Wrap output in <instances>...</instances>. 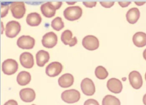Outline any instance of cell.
<instances>
[{
	"mask_svg": "<svg viewBox=\"0 0 146 105\" xmlns=\"http://www.w3.org/2000/svg\"><path fill=\"white\" fill-rule=\"evenodd\" d=\"M82 9L80 6H75L67 7L63 11L64 17L68 20L74 21L82 15Z\"/></svg>",
	"mask_w": 146,
	"mask_h": 105,
	"instance_id": "cell-1",
	"label": "cell"
},
{
	"mask_svg": "<svg viewBox=\"0 0 146 105\" xmlns=\"http://www.w3.org/2000/svg\"><path fill=\"white\" fill-rule=\"evenodd\" d=\"M80 94L78 90L75 89L66 90L61 94L62 99L67 103H74L79 101Z\"/></svg>",
	"mask_w": 146,
	"mask_h": 105,
	"instance_id": "cell-2",
	"label": "cell"
},
{
	"mask_svg": "<svg viewBox=\"0 0 146 105\" xmlns=\"http://www.w3.org/2000/svg\"><path fill=\"white\" fill-rule=\"evenodd\" d=\"M18 64L14 59L8 58L5 60L2 64V70L6 75H12L18 70Z\"/></svg>",
	"mask_w": 146,
	"mask_h": 105,
	"instance_id": "cell-3",
	"label": "cell"
},
{
	"mask_svg": "<svg viewBox=\"0 0 146 105\" xmlns=\"http://www.w3.org/2000/svg\"><path fill=\"white\" fill-rule=\"evenodd\" d=\"M10 8L13 16L16 19L22 18L26 12L23 2H13L11 3Z\"/></svg>",
	"mask_w": 146,
	"mask_h": 105,
	"instance_id": "cell-4",
	"label": "cell"
},
{
	"mask_svg": "<svg viewBox=\"0 0 146 105\" xmlns=\"http://www.w3.org/2000/svg\"><path fill=\"white\" fill-rule=\"evenodd\" d=\"M21 31L20 23L15 20H11L9 22L5 28V34L7 37L13 38L17 36Z\"/></svg>",
	"mask_w": 146,
	"mask_h": 105,
	"instance_id": "cell-5",
	"label": "cell"
},
{
	"mask_svg": "<svg viewBox=\"0 0 146 105\" xmlns=\"http://www.w3.org/2000/svg\"><path fill=\"white\" fill-rule=\"evenodd\" d=\"M82 45L84 48L89 51H94L98 48L99 41L94 35H87L82 40Z\"/></svg>",
	"mask_w": 146,
	"mask_h": 105,
	"instance_id": "cell-6",
	"label": "cell"
},
{
	"mask_svg": "<svg viewBox=\"0 0 146 105\" xmlns=\"http://www.w3.org/2000/svg\"><path fill=\"white\" fill-rule=\"evenodd\" d=\"M17 44L21 49H30L35 45V39L29 35H22L18 39Z\"/></svg>",
	"mask_w": 146,
	"mask_h": 105,
	"instance_id": "cell-7",
	"label": "cell"
},
{
	"mask_svg": "<svg viewBox=\"0 0 146 105\" xmlns=\"http://www.w3.org/2000/svg\"><path fill=\"white\" fill-rule=\"evenodd\" d=\"M58 41L57 35L54 32H49L44 34L42 39V44L47 48H52L55 47Z\"/></svg>",
	"mask_w": 146,
	"mask_h": 105,
	"instance_id": "cell-8",
	"label": "cell"
},
{
	"mask_svg": "<svg viewBox=\"0 0 146 105\" xmlns=\"http://www.w3.org/2000/svg\"><path fill=\"white\" fill-rule=\"evenodd\" d=\"M80 87L83 93L86 95L91 96L95 92V85L90 78H84L81 82Z\"/></svg>",
	"mask_w": 146,
	"mask_h": 105,
	"instance_id": "cell-9",
	"label": "cell"
},
{
	"mask_svg": "<svg viewBox=\"0 0 146 105\" xmlns=\"http://www.w3.org/2000/svg\"><path fill=\"white\" fill-rule=\"evenodd\" d=\"M63 66L61 63L55 61L49 64L46 68V74L51 77L58 75L62 72Z\"/></svg>",
	"mask_w": 146,
	"mask_h": 105,
	"instance_id": "cell-10",
	"label": "cell"
},
{
	"mask_svg": "<svg viewBox=\"0 0 146 105\" xmlns=\"http://www.w3.org/2000/svg\"><path fill=\"white\" fill-rule=\"evenodd\" d=\"M129 81L131 86L135 89H139L143 85V79L140 73L136 70L130 72L128 75Z\"/></svg>",
	"mask_w": 146,
	"mask_h": 105,
	"instance_id": "cell-11",
	"label": "cell"
},
{
	"mask_svg": "<svg viewBox=\"0 0 146 105\" xmlns=\"http://www.w3.org/2000/svg\"><path fill=\"white\" fill-rule=\"evenodd\" d=\"M107 87L111 92L115 94L120 93L123 89L121 82L116 78H112L108 79L107 83Z\"/></svg>",
	"mask_w": 146,
	"mask_h": 105,
	"instance_id": "cell-12",
	"label": "cell"
},
{
	"mask_svg": "<svg viewBox=\"0 0 146 105\" xmlns=\"http://www.w3.org/2000/svg\"><path fill=\"white\" fill-rule=\"evenodd\" d=\"M19 61L21 65L26 69L31 68L34 64L33 56L31 53L27 52H25L21 54Z\"/></svg>",
	"mask_w": 146,
	"mask_h": 105,
	"instance_id": "cell-13",
	"label": "cell"
},
{
	"mask_svg": "<svg viewBox=\"0 0 146 105\" xmlns=\"http://www.w3.org/2000/svg\"><path fill=\"white\" fill-rule=\"evenodd\" d=\"M60 39L64 45H68L70 47L75 45L78 42L76 37H72V33L69 30H66L62 32Z\"/></svg>",
	"mask_w": 146,
	"mask_h": 105,
	"instance_id": "cell-14",
	"label": "cell"
},
{
	"mask_svg": "<svg viewBox=\"0 0 146 105\" xmlns=\"http://www.w3.org/2000/svg\"><path fill=\"white\" fill-rule=\"evenodd\" d=\"M19 96L22 101L25 102H31L35 99L36 94L33 89L24 88L20 90Z\"/></svg>",
	"mask_w": 146,
	"mask_h": 105,
	"instance_id": "cell-15",
	"label": "cell"
},
{
	"mask_svg": "<svg viewBox=\"0 0 146 105\" xmlns=\"http://www.w3.org/2000/svg\"><path fill=\"white\" fill-rule=\"evenodd\" d=\"M56 9L51 3V2H47L42 4L40 6V11L42 14L47 18L53 17L56 13Z\"/></svg>",
	"mask_w": 146,
	"mask_h": 105,
	"instance_id": "cell-16",
	"label": "cell"
},
{
	"mask_svg": "<svg viewBox=\"0 0 146 105\" xmlns=\"http://www.w3.org/2000/svg\"><path fill=\"white\" fill-rule=\"evenodd\" d=\"M74 81V76L70 73H65L58 78V84L63 88H67L71 86Z\"/></svg>",
	"mask_w": 146,
	"mask_h": 105,
	"instance_id": "cell-17",
	"label": "cell"
},
{
	"mask_svg": "<svg viewBox=\"0 0 146 105\" xmlns=\"http://www.w3.org/2000/svg\"><path fill=\"white\" fill-rule=\"evenodd\" d=\"M36 65L39 67H43L47 63L50 58V54L48 52L44 50L39 51L35 56Z\"/></svg>",
	"mask_w": 146,
	"mask_h": 105,
	"instance_id": "cell-18",
	"label": "cell"
},
{
	"mask_svg": "<svg viewBox=\"0 0 146 105\" xmlns=\"http://www.w3.org/2000/svg\"><path fill=\"white\" fill-rule=\"evenodd\" d=\"M132 41L135 46L143 47L146 45V33L143 32L135 33L132 37Z\"/></svg>",
	"mask_w": 146,
	"mask_h": 105,
	"instance_id": "cell-19",
	"label": "cell"
},
{
	"mask_svg": "<svg viewBox=\"0 0 146 105\" xmlns=\"http://www.w3.org/2000/svg\"><path fill=\"white\" fill-rule=\"evenodd\" d=\"M140 18L139 10L136 7L130 9L126 14V19L130 24H135Z\"/></svg>",
	"mask_w": 146,
	"mask_h": 105,
	"instance_id": "cell-20",
	"label": "cell"
},
{
	"mask_svg": "<svg viewBox=\"0 0 146 105\" xmlns=\"http://www.w3.org/2000/svg\"><path fill=\"white\" fill-rule=\"evenodd\" d=\"M42 22V18L37 12H33L29 14L26 17V23L28 25L35 27L38 26Z\"/></svg>",
	"mask_w": 146,
	"mask_h": 105,
	"instance_id": "cell-21",
	"label": "cell"
},
{
	"mask_svg": "<svg viewBox=\"0 0 146 105\" xmlns=\"http://www.w3.org/2000/svg\"><path fill=\"white\" fill-rule=\"evenodd\" d=\"M31 79V77L29 72L26 71H22L17 75V81L19 85L25 86L30 83Z\"/></svg>",
	"mask_w": 146,
	"mask_h": 105,
	"instance_id": "cell-22",
	"label": "cell"
},
{
	"mask_svg": "<svg viewBox=\"0 0 146 105\" xmlns=\"http://www.w3.org/2000/svg\"><path fill=\"white\" fill-rule=\"evenodd\" d=\"M102 105H120V102L116 96L107 95L103 99Z\"/></svg>",
	"mask_w": 146,
	"mask_h": 105,
	"instance_id": "cell-23",
	"label": "cell"
},
{
	"mask_svg": "<svg viewBox=\"0 0 146 105\" xmlns=\"http://www.w3.org/2000/svg\"><path fill=\"white\" fill-rule=\"evenodd\" d=\"M95 74L96 77L100 79H104L108 75V73L106 69L104 67L100 65L96 68Z\"/></svg>",
	"mask_w": 146,
	"mask_h": 105,
	"instance_id": "cell-24",
	"label": "cell"
},
{
	"mask_svg": "<svg viewBox=\"0 0 146 105\" xmlns=\"http://www.w3.org/2000/svg\"><path fill=\"white\" fill-rule=\"evenodd\" d=\"M51 26L54 30L59 31L64 27V23L60 17H56L51 21Z\"/></svg>",
	"mask_w": 146,
	"mask_h": 105,
	"instance_id": "cell-25",
	"label": "cell"
},
{
	"mask_svg": "<svg viewBox=\"0 0 146 105\" xmlns=\"http://www.w3.org/2000/svg\"><path fill=\"white\" fill-rule=\"evenodd\" d=\"M9 10V6L8 5L1 4V18H3L7 14Z\"/></svg>",
	"mask_w": 146,
	"mask_h": 105,
	"instance_id": "cell-26",
	"label": "cell"
},
{
	"mask_svg": "<svg viewBox=\"0 0 146 105\" xmlns=\"http://www.w3.org/2000/svg\"><path fill=\"white\" fill-rule=\"evenodd\" d=\"M84 105H99V103L94 99H88L84 102Z\"/></svg>",
	"mask_w": 146,
	"mask_h": 105,
	"instance_id": "cell-27",
	"label": "cell"
},
{
	"mask_svg": "<svg viewBox=\"0 0 146 105\" xmlns=\"http://www.w3.org/2000/svg\"><path fill=\"white\" fill-rule=\"evenodd\" d=\"M100 3L103 7H104L105 8H110L114 5L115 2L113 1L112 2H109V1L108 2H107V1L102 2V1H101V2H100Z\"/></svg>",
	"mask_w": 146,
	"mask_h": 105,
	"instance_id": "cell-28",
	"label": "cell"
},
{
	"mask_svg": "<svg viewBox=\"0 0 146 105\" xmlns=\"http://www.w3.org/2000/svg\"><path fill=\"white\" fill-rule=\"evenodd\" d=\"M83 3L86 7H89V8H92V7H94L96 6V2H95V1L88 2V1H87V2H83Z\"/></svg>",
	"mask_w": 146,
	"mask_h": 105,
	"instance_id": "cell-29",
	"label": "cell"
},
{
	"mask_svg": "<svg viewBox=\"0 0 146 105\" xmlns=\"http://www.w3.org/2000/svg\"><path fill=\"white\" fill-rule=\"evenodd\" d=\"M118 3L119 5L122 7H127L130 3H131V2H128V1H119L118 2Z\"/></svg>",
	"mask_w": 146,
	"mask_h": 105,
	"instance_id": "cell-30",
	"label": "cell"
},
{
	"mask_svg": "<svg viewBox=\"0 0 146 105\" xmlns=\"http://www.w3.org/2000/svg\"><path fill=\"white\" fill-rule=\"evenodd\" d=\"M3 105H18V104L16 100L14 99H10L7 101Z\"/></svg>",
	"mask_w": 146,
	"mask_h": 105,
	"instance_id": "cell-31",
	"label": "cell"
},
{
	"mask_svg": "<svg viewBox=\"0 0 146 105\" xmlns=\"http://www.w3.org/2000/svg\"><path fill=\"white\" fill-rule=\"evenodd\" d=\"M51 3L53 5V6L55 7V9L57 10V9H59L61 6H62V2H51Z\"/></svg>",
	"mask_w": 146,
	"mask_h": 105,
	"instance_id": "cell-32",
	"label": "cell"
},
{
	"mask_svg": "<svg viewBox=\"0 0 146 105\" xmlns=\"http://www.w3.org/2000/svg\"><path fill=\"white\" fill-rule=\"evenodd\" d=\"M135 3L137 5V6H141L143 5L145 3V2H137V1H135Z\"/></svg>",
	"mask_w": 146,
	"mask_h": 105,
	"instance_id": "cell-33",
	"label": "cell"
},
{
	"mask_svg": "<svg viewBox=\"0 0 146 105\" xmlns=\"http://www.w3.org/2000/svg\"><path fill=\"white\" fill-rule=\"evenodd\" d=\"M143 103L144 105H146V94H144V95L143 96Z\"/></svg>",
	"mask_w": 146,
	"mask_h": 105,
	"instance_id": "cell-34",
	"label": "cell"
},
{
	"mask_svg": "<svg viewBox=\"0 0 146 105\" xmlns=\"http://www.w3.org/2000/svg\"><path fill=\"white\" fill-rule=\"evenodd\" d=\"M143 57L146 60V49L143 52Z\"/></svg>",
	"mask_w": 146,
	"mask_h": 105,
	"instance_id": "cell-35",
	"label": "cell"
},
{
	"mask_svg": "<svg viewBox=\"0 0 146 105\" xmlns=\"http://www.w3.org/2000/svg\"><path fill=\"white\" fill-rule=\"evenodd\" d=\"M66 3H67L68 5H74V4H75V3H76V2H66Z\"/></svg>",
	"mask_w": 146,
	"mask_h": 105,
	"instance_id": "cell-36",
	"label": "cell"
},
{
	"mask_svg": "<svg viewBox=\"0 0 146 105\" xmlns=\"http://www.w3.org/2000/svg\"><path fill=\"white\" fill-rule=\"evenodd\" d=\"M145 81H146V73L145 74Z\"/></svg>",
	"mask_w": 146,
	"mask_h": 105,
	"instance_id": "cell-37",
	"label": "cell"
},
{
	"mask_svg": "<svg viewBox=\"0 0 146 105\" xmlns=\"http://www.w3.org/2000/svg\"><path fill=\"white\" fill-rule=\"evenodd\" d=\"M31 105H36V104H31Z\"/></svg>",
	"mask_w": 146,
	"mask_h": 105,
	"instance_id": "cell-38",
	"label": "cell"
}]
</instances>
